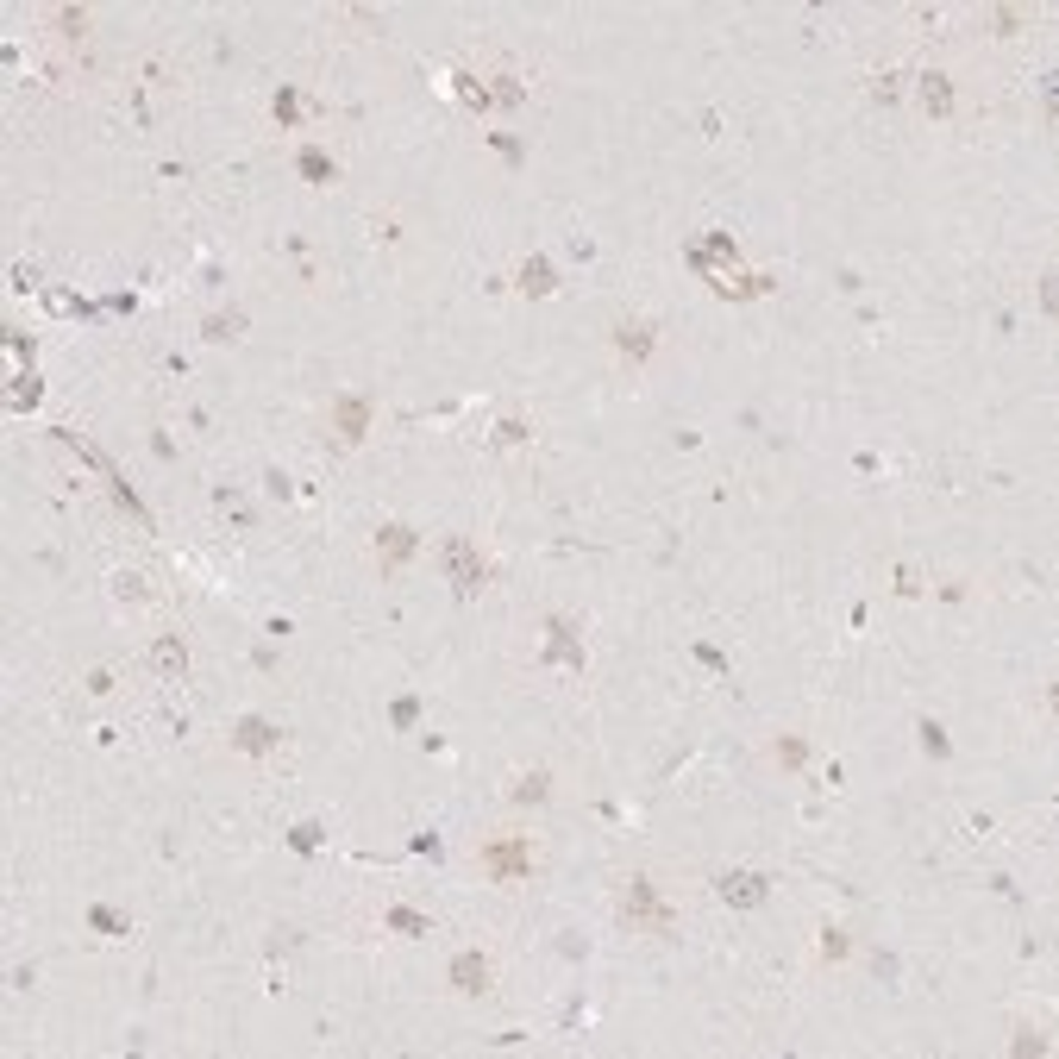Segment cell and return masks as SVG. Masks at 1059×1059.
<instances>
[{
    "instance_id": "4",
    "label": "cell",
    "mask_w": 1059,
    "mask_h": 1059,
    "mask_svg": "<svg viewBox=\"0 0 1059 1059\" xmlns=\"http://www.w3.org/2000/svg\"><path fill=\"white\" fill-rule=\"evenodd\" d=\"M489 978H496V966H489V959H483L477 947L452 959V991H464V997H483V991H489Z\"/></svg>"
},
{
    "instance_id": "7",
    "label": "cell",
    "mask_w": 1059,
    "mask_h": 1059,
    "mask_svg": "<svg viewBox=\"0 0 1059 1059\" xmlns=\"http://www.w3.org/2000/svg\"><path fill=\"white\" fill-rule=\"evenodd\" d=\"M151 665H157V677H170V684H176V677L188 671V646H182V633H157V640H151Z\"/></svg>"
},
{
    "instance_id": "12",
    "label": "cell",
    "mask_w": 1059,
    "mask_h": 1059,
    "mask_svg": "<svg viewBox=\"0 0 1059 1059\" xmlns=\"http://www.w3.org/2000/svg\"><path fill=\"white\" fill-rule=\"evenodd\" d=\"M922 107L928 113H953V82L947 76H922Z\"/></svg>"
},
{
    "instance_id": "6",
    "label": "cell",
    "mask_w": 1059,
    "mask_h": 1059,
    "mask_svg": "<svg viewBox=\"0 0 1059 1059\" xmlns=\"http://www.w3.org/2000/svg\"><path fill=\"white\" fill-rule=\"evenodd\" d=\"M765 897H771V884L759 872H727L721 878V903H734V909H759Z\"/></svg>"
},
{
    "instance_id": "8",
    "label": "cell",
    "mask_w": 1059,
    "mask_h": 1059,
    "mask_svg": "<svg viewBox=\"0 0 1059 1059\" xmlns=\"http://www.w3.org/2000/svg\"><path fill=\"white\" fill-rule=\"evenodd\" d=\"M408 552H414V533L408 527H383V533H376V558H383V571H395Z\"/></svg>"
},
{
    "instance_id": "2",
    "label": "cell",
    "mask_w": 1059,
    "mask_h": 1059,
    "mask_svg": "<svg viewBox=\"0 0 1059 1059\" xmlns=\"http://www.w3.org/2000/svg\"><path fill=\"white\" fill-rule=\"evenodd\" d=\"M621 915L633 928H652V934H671L677 928V915L658 903V890L646 884V878H627V890H621Z\"/></svg>"
},
{
    "instance_id": "5",
    "label": "cell",
    "mask_w": 1059,
    "mask_h": 1059,
    "mask_svg": "<svg viewBox=\"0 0 1059 1059\" xmlns=\"http://www.w3.org/2000/svg\"><path fill=\"white\" fill-rule=\"evenodd\" d=\"M232 746L251 752V759H264V752H276V746H282V734H276V727H270L264 715H245L239 727H232Z\"/></svg>"
},
{
    "instance_id": "13",
    "label": "cell",
    "mask_w": 1059,
    "mask_h": 1059,
    "mask_svg": "<svg viewBox=\"0 0 1059 1059\" xmlns=\"http://www.w3.org/2000/svg\"><path fill=\"white\" fill-rule=\"evenodd\" d=\"M301 176H308V182H326V176H333V157H326V151H301Z\"/></svg>"
},
{
    "instance_id": "3",
    "label": "cell",
    "mask_w": 1059,
    "mask_h": 1059,
    "mask_svg": "<svg viewBox=\"0 0 1059 1059\" xmlns=\"http://www.w3.org/2000/svg\"><path fill=\"white\" fill-rule=\"evenodd\" d=\"M445 571H452L458 596H477L483 583H489V564L477 558V546H470V539H445Z\"/></svg>"
},
{
    "instance_id": "11",
    "label": "cell",
    "mask_w": 1059,
    "mask_h": 1059,
    "mask_svg": "<svg viewBox=\"0 0 1059 1059\" xmlns=\"http://www.w3.org/2000/svg\"><path fill=\"white\" fill-rule=\"evenodd\" d=\"M521 289H527V295H552V289H558L546 257H527V264H521Z\"/></svg>"
},
{
    "instance_id": "10",
    "label": "cell",
    "mask_w": 1059,
    "mask_h": 1059,
    "mask_svg": "<svg viewBox=\"0 0 1059 1059\" xmlns=\"http://www.w3.org/2000/svg\"><path fill=\"white\" fill-rule=\"evenodd\" d=\"M364 427H370V402H364V395H345V402H339V439L358 445Z\"/></svg>"
},
{
    "instance_id": "17",
    "label": "cell",
    "mask_w": 1059,
    "mask_h": 1059,
    "mask_svg": "<svg viewBox=\"0 0 1059 1059\" xmlns=\"http://www.w3.org/2000/svg\"><path fill=\"white\" fill-rule=\"evenodd\" d=\"M821 959H846V934L828 928V940H821Z\"/></svg>"
},
{
    "instance_id": "9",
    "label": "cell",
    "mask_w": 1059,
    "mask_h": 1059,
    "mask_svg": "<svg viewBox=\"0 0 1059 1059\" xmlns=\"http://www.w3.org/2000/svg\"><path fill=\"white\" fill-rule=\"evenodd\" d=\"M615 345L627 351L633 364H640L646 351H652V320H621V326H615Z\"/></svg>"
},
{
    "instance_id": "16",
    "label": "cell",
    "mask_w": 1059,
    "mask_h": 1059,
    "mask_svg": "<svg viewBox=\"0 0 1059 1059\" xmlns=\"http://www.w3.org/2000/svg\"><path fill=\"white\" fill-rule=\"evenodd\" d=\"M389 922H395V928H408V934H427V922H420L414 909H389Z\"/></svg>"
},
{
    "instance_id": "1",
    "label": "cell",
    "mask_w": 1059,
    "mask_h": 1059,
    "mask_svg": "<svg viewBox=\"0 0 1059 1059\" xmlns=\"http://www.w3.org/2000/svg\"><path fill=\"white\" fill-rule=\"evenodd\" d=\"M477 865H483V878L489 884H527L533 878V840L527 834H489L477 846Z\"/></svg>"
},
{
    "instance_id": "15",
    "label": "cell",
    "mask_w": 1059,
    "mask_h": 1059,
    "mask_svg": "<svg viewBox=\"0 0 1059 1059\" xmlns=\"http://www.w3.org/2000/svg\"><path fill=\"white\" fill-rule=\"evenodd\" d=\"M514 796H521V803H539V796H546V771H533V778H521V784H514Z\"/></svg>"
},
{
    "instance_id": "14",
    "label": "cell",
    "mask_w": 1059,
    "mask_h": 1059,
    "mask_svg": "<svg viewBox=\"0 0 1059 1059\" xmlns=\"http://www.w3.org/2000/svg\"><path fill=\"white\" fill-rule=\"evenodd\" d=\"M239 326H245L239 314H214V320H207V339H214V345H226V339H239Z\"/></svg>"
}]
</instances>
